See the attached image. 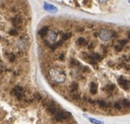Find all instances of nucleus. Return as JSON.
Here are the masks:
<instances>
[{"instance_id": "nucleus-1", "label": "nucleus", "mask_w": 130, "mask_h": 124, "mask_svg": "<svg viewBox=\"0 0 130 124\" xmlns=\"http://www.w3.org/2000/svg\"><path fill=\"white\" fill-rule=\"evenodd\" d=\"M49 76L51 77V79L56 83L61 84V83H63L66 80V75L62 71H60L59 69L50 68L49 71Z\"/></svg>"}, {"instance_id": "nucleus-2", "label": "nucleus", "mask_w": 130, "mask_h": 124, "mask_svg": "<svg viewBox=\"0 0 130 124\" xmlns=\"http://www.w3.org/2000/svg\"><path fill=\"white\" fill-rule=\"evenodd\" d=\"M98 36L99 37V38L104 41H109L113 38V37L114 36L113 32L110 30H107V29H102L98 33Z\"/></svg>"}, {"instance_id": "nucleus-3", "label": "nucleus", "mask_w": 130, "mask_h": 124, "mask_svg": "<svg viewBox=\"0 0 130 124\" xmlns=\"http://www.w3.org/2000/svg\"><path fill=\"white\" fill-rule=\"evenodd\" d=\"M97 105L99 107V108L104 109L105 111H108V110L110 111L112 109V107H113V104L111 102H106L104 99H99V100H97Z\"/></svg>"}, {"instance_id": "nucleus-4", "label": "nucleus", "mask_w": 130, "mask_h": 124, "mask_svg": "<svg viewBox=\"0 0 130 124\" xmlns=\"http://www.w3.org/2000/svg\"><path fill=\"white\" fill-rule=\"evenodd\" d=\"M83 58L87 60L92 65H95L98 62H99L101 60V56L98 54H86V55H83Z\"/></svg>"}, {"instance_id": "nucleus-5", "label": "nucleus", "mask_w": 130, "mask_h": 124, "mask_svg": "<svg viewBox=\"0 0 130 124\" xmlns=\"http://www.w3.org/2000/svg\"><path fill=\"white\" fill-rule=\"evenodd\" d=\"M117 82L120 85V86L123 89H129L130 88V81L127 80L125 77L123 76H120V77L117 79Z\"/></svg>"}, {"instance_id": "nucleus-6", "label": "nucleus", "mask_w": 130, "mask_h": 124, "mask_svg": "<svg viewBox=\"0 0 130 124\" xmlns=\"http://www.w3.org/2000/svg\"><path fill=\"white\" fill-rule=\"evenodd\" d=\"M116 90V86H115L113 83H109L107 84L104 88H103V92L106 94L107 96H111L113 94V93Z\"/></svg>"}, {"instance_id": "nucleus-7", "label": "nucleus", "mask_w": 130, "mask_h": 124, "mask_svg": "<svg viewBox=\"0 0 130 124\" xmlns=\"http://www.w3.org/2000/svg\"><path fill=\"white\" fill-rule=\"evenodd\" d=\"M69 116H70V114H69V113L60 110L59 112H57L56 114H55L54 118H55V120H56V121L62 122V121H64V120H67L68 118H69Z\"/></svg>"}, {"instance_id": "nucleus-8", "label": "nucleus", "mask_w": 130, "mask_h": 124, "mask_svg": "<svg viewBox=\"0 0 130 124\" xmlns=\"http://www.w3.org/2000/svg\"><path fill=\"white\" fill-rule=\"evenodd\" d=\"M57 38V34L53 31H49L47 34V42L48 43H51L53 45V43H55Z\"/></svg>"}, {"instance_id": "nucleus-9", "label": "nucleus", "mask_w": 130, "mask_h": 124, "mask_svg": "<svg viewBox=\"0 0 130 124\" xmlns=\"http://www.w3.org/2000/svg\"><path fill=\"white\" fill-rule=\"evenodd\" d=\"M13 94H15V96H17L19 99H20L21 97L23 96L24 91H23V89L20 88V86H15V88H13Z\"/></svg>"}, {"instance_id": "nucleus-10", "label": "nucleus", "mask_w": 130, "mask_h": 124, "mask_svg": "<svg viewBox=\"0 0 130 124\" xmlns=\"http://www.w3.org/2000/svg\"><path fill=\"white\" fill-rule=\"evenodd\" d=\"M44 9H45L46 10H48V12H52V13H55V12H57V8H56V6H54V5L50 4H48V3L44 4Z\"/></svg>"}, {"instance_id": "nucleus-11", "label": "nucleus", "mask_w": 130, "mask_h": 124, "mask_svg": "<svg viewBox=\"0 0 130 124\" xmlns=\"http://www.w3.org/2000/svg\"><path fill=\"white\" fill-rule=\"evenodd\" d=\"M98 92V84L96 82H91L90 83V93L91 94L94 95L96 94Z\"/></svg>"}, {"instance_id": "nucleus-12", "label": "nucleus", "mask_w": 130, "mask_h": 124, "mask_svg": "<svg viewBox=\"0 0 130 124\" xmlns=\"http://www.w3.org/2000/svg\"><path fill=\"white\" fill-rule=\"evenodd\" d=\"M120 102L121 103V105L123 106V108H130V100H128V99L123 98Z\"/></svg>"}, {"instance_id": "nucleus-13", "label": "nucleus", "mask_w": 130, "mask_h": 124, "mask_svg": "<svg viewBox=\"0 0 130 124\" xmlns=\"http://www.w3.org/2000/svg\"><path fill=\"white\" fill-rule=\"evenodd\" d=\"M26 45H27V43H26V40H19L17 43L18 47L20 49H25L26 47Z\"/></svg>"}, {"instance_id": "nucleus-14", "label": "nucleus", "mask_w": 130, "mask_h": 124, "mask_svg": "<svg viewBox=\"0 0 130 124\" xmlns=\"http://www.w3.org/2000/svg\"><path fill=\"white\" fill-rule=\"evenodd\" d=\"M78 88H79V86H78L77 83H76V82H72L70 84V86H69V90H70L71 93H73V92L77 91Z\"/></svg>"}, {"instance_id": "nucleus-15", "label": "nucleus", "mask_w": 130, "mask_h": 124, "mask_svg": "<svg viewBox=\"0 0 130 124\" xmlns=\"http://www.w3.org/2000/svg\"><path fill=\"white\" fill-rule=\"evenodd\" d=\"M48 32H49V28L43 27L42 29L40 30V32H39V35H40V37H45V36H47Z\"/></svg>"}, {"instance_id": "nucleus-16", "label": "nucleus", "mask_w": 130, "mask_h": 124, "mask_svg": "<svg viewBox=\"0 0 130 124\" xmlns=\"http://www.w3.org/2000/svg\"><path fill=\"white\" fill-rule=\"evenodd\" d=\"M113 107L117 109V110H121L122 108H123V106L121 105V103H120V102H118V100H116V102H113Z\"/></svg>"}, {"instance_id": "nucleus-17", "label": "nucleus", "mask_w": 130, "mask_h": 124, "mask_svg": "<svg viewBox=\"0 0 130 124\" xmlns=\"http://www.w3.org/2000/svg\"><path fill=\"white\" fill-rule=\"evenodd\" d=\"M71 97H72V98L74 99V100H80V99H82L81 95H80V94L78 93L77 91L71 93Z\"/></svg>"}, {"instance_id": "nucleus-18", "label": "nucleus", "mask_w": 130, "mask_h": 124, "mask_svg": "<svg viewBox=\"0 0 130 124\" xmlns=\"http://www.w3.org/2000/svg\"><path fill=\"white\" fill-rule=\"evenodd\" d=\"M76 44H77L78 46H85L87 45V41L83 38H79L76 40Z\"/></svg>"}, {"instance_id": "nucleus-19", "label": "nucleus", "mask_w": 130, "mask_h": 124, "mask_svg": "<svg viewBox=\"0 0 130 124\" xmlns=\"http://www.w3.org/2000/svg\"><path fill=\"white\" fill-rule=\"evenodd\" d=\"M88 120L91 122L92 124H104V122H102V121H99V120H97V119H95V118H88Z\"/></svg>"}, {"instance_id": "nucleus-20", "label": "nucleus", "mask_w": 130, "mask_h": 124, "mask_svg": "<svg viewBox=\"0 0 130 124\" xmlns=\"http://www.w3.org/2000/svg\"><path fill=\"white\" fill-rule=\"evenodd\" d=\"M21 23V19L19 18V17L15 18L13 19V24L14 26H18V24H19Z\"/></svg>"}, {"instance_id": "nucleus-21", "label": "nucleus", "mask_w": 130, "mask_h": 124, "mask_svg": "<svg viewBox=\"0 0 130 124\" xmlns=\"http://www.w3.org/2000/svg\"><path fill=\"white\" fill-rule=\"evenodd\" d=\"M87 103L91 104V105H97V100H93L92 98H88V102Z\"/></svg>"}, {"instance_id": "nucleus-22", "label": "nucleus", "mask_w": 130, "mask_h": 124, "mask_svg": "<svg viewBox=\"0 0 130 124\" xmlns=\"http://www.w3.org/2000/svg\"><path fill=\"white\" fill-rule=\"evenodd\" d=\"M70 37H71V33H64V34L63 35V40L64 41V40H69Z\"/></svg>"}, {"instance_id": "nucleus-23", "label": "nucleus", "mask_w": 130, "mask_h": 124, "mask_svg": "<svg viewBox=\"0 0 130 124\" xmlns=\"http://www.w3.org/2000/svg\"><path fill=\"white\" fill-rule=\"evenodd\" d=\"M114 48H115V50H116L117 52H121V51L123 50V47H122V46H115Z\"/></svg>"}, {"instance_id": "nucleus-24", "label": "nucleus", "mask_w": 130, "mask_h": 124, "mask_svg": "<svg viewBox=\"0 0 130 124\" xmlns=\"http://www.w3.org/2000/svg\"><path fill=\"white\" fill-rule=\"evenodd\" d=\"M127 43V40H120V46H125Z\"/></svg>"}, {"instance_id": "nucleus-25", "label": "nucleus", "mask_w": 130, "mask_h": 124, "mask_svg": "<svg viewBox=\"0 0 130 124\" xmlns=\"http://www.w3.org/2000/svg\"><path fill=\"white\" fill-rule=\"evenodd\" d=\"M10 33L12 35H16L17 34V31H16V30H12V31L10 32Z\"/></svg>"}, {"instance_id": "nucleus-26", "label": "nucleus", "mask_w": 130, "mask_h": 124, "mask_svg": "<svg viewBox=\"0 0 130 124\" xmlns=\"http://www.w3.org/2000/svg\"><path fill=\"white\" fill-rule=\"evenodd\" d=\"M88 47H89V49H92V48H93V44L91 43L90 45L88 46Z\"/></svg>"}, {"instance_id": "nucleus-27", "label": "nucleus", "mask_w": 130, "mask_h": 124, "mask_svg": "<svg viewBox=\"0 0 130 124\" xmlns=\"http://www.w3.org/2000/svg\"><path fill=\"white\" fill-rule=\"evenodd\" d=\"M59 59L60 60H63V59H64V56H63V54H61V56L59 57Z\"/></svg>"}, {"instance_id": "nucleus-28", "label": "nucleus", "mask_w": 130, "mask_h": 124, "mask_svg": "<svg viewBox=\"0 0 130 124\" xmlns=\"http://www.w3.org/2000/svg\"><path fill=\"white\" fill-rule=\"evenodd\" d=\"M106 1H107V0H99V2H101V3H104Z\"/></svg>"}, {"instance_id": "nucleus-29", "label": "nucleus", "mask_w": 130, "mask_h": 124, "mask_svg": "<svg viewBox=\"0 0 130 124\" xmlns=\"http://www.w3.org/2000/svg\"><path fill=\"white\" fill-rule=\"evenodd\" d=\"M128 40H129V41H130V35H129V36H128Z\"/></svg>"}, {"instance_id": "nucleus-30", "label": "nucleus", "mask_w": 130, "mask_h": 124, "mask_svg": "<svg viewBox=\"0 0 130 124\" xmlns=\"http://www.w3.org/2000/svg\"><path fill=\"white\" fill-rule=\"evenodd\" d=\"M127 2H128V3L130 4V0H127Z\"/></svg>"}]
</instances>
